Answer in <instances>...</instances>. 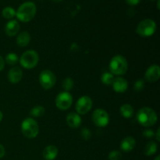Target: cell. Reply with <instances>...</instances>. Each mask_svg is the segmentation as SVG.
I'll list each match as a JSON object with an SVG mask.
<instances>
[{
	"instance_id": "cell-1",
	"label": "cell",
	"mask_w": 160,
	"mask_h": 160,
	"mask_svg": "<svg viewBox=\"0 0 160 160\" xmlns=\"http://www.w3.org/2000/svg\"><path fill=\"white\" fill-rule=\"evenodd\" d=\"M138 123L145 128L152 127L157 123L158 116L156 111L149 107H142L136 114Z\"/></svg>"
},
{
	"instance_id": "cell-2",
	"label": "cell",
	"mask_w": 160,
	"mask_h": 160,
	"mask_svg": "<svg viewBox=\"0 0 160 160\" xmlns=\"http://www.w3.org/2000/svg\"><path fill=\"white\" fill-rule=\"evenodd\" d=\"M36 12H37V8L35 4L32 2H26L20 5L16 12V16L20 21L27 23L31 21L35 17Z\"/></svg>"
},
{
	"instance_id": "cell-3",
	"label": "cell",
	"mask_w": 160,
	"mask_h": 160,
	"mask_svg": "<svg viewBox=\"0 0 160 160\" xmlns=\"http://www.w3.org/2000/svg\"><path fill=\"white\" fill-rule=\"evenodd\" d=\"M109 69L110 73L113 75L121 76V75L125 74L128 71V61L121 55H116L111 59L109 62Z\"/></svg>"
},
{
	"instance_id": "cell-4",
	"label": "cell",
	"mask_w": 160,
	"mask_h": 160,
	"mask_svg": "<svg viewBox=\"0 0 160 160\" xmlns=\"http://www.w3.org/2000/svg\"><path fill=\"white\" fill-rule=\"evenodd\" d=\"M21 132L25 138L29 139L35 138L39 133V126L34 118L27 117L21 123Z\"/></svg>"
},
{
	"instance_id": "cell-5",
	"label": "cell",
	"mask_w": 160,
	"mask_h": 160,
	"mask_svg": "<svg viewBox=\"0 0 160 160\" xmlns=\"http://www.w3.org/2000/svg\"><path fill=\"white\" fill-rule=\"evenodd\" d=\"M157 29L156 23L152 19L142 20L136 28V33L142 38H148L153 35Z\"/></svg>"
},
{
	"instance_id": "cell-6",
	"label": "cell",
	"mask_w": 160,
	"mask_h": 160,
	"mask_svg": "<svg viewBox=\"0 0 160 160\" xmlns=\"http://www.w3.org/2000/svg\"><path fill=\"white\" fill-rule=\"evenodd\" d=\"M20 63L27 70H31L38 65L39 61L38 53L34 50H28L24 52L20 58Z\"/></svg>"
},
{
	"instance_id": "cell-7",
	"label": "cell",
	"mask_w": 160,
	"mask_h": 160,
	"mask_svg": "<svg viewBox=\"0 0 160 160\" xmlns=\"http://www.w3.org/2000/svg\"><path fill=\"white\" fill-rule=\"evenodd\" d=\"M39 83L42 88L45 90L52 88L56 82V77L52 71L49 70H42L39 75Z\"/></svg>"
},
{
	"instance_id": "cell-8",
	"label": "cell",
	"mask_w": 160,
	"mask_h": 160,
	"mask_svg": "<svg viewBox=\"0 0 160 160\" xmlns=\"http://www.w3.org/2000/svg\"><path fill=\"white\" fill-rule=\"evenodd\" d=\"M56 107L60 110H67L70 109L73 103V96L68 92H62L58 94L55 100Z\"/></svg>"
},
{
	"instance_id": "cell-9",
	"label": "cell",
	"mask_w": 160,
	"mask_h": 160,
	"mask_svg": "<svg viewBox=\"0 0 160 160\" xmlns=\"http://www.w3.org/2000/svg\"><path fill=\"white\" fill-rule=\"evenodd\" d=\"M92 120L96 127L105 128L109 123V115L105 109H97L92 113Z\"/></svg>"
},
{
	"instance_id": "cell-10",
	"label": "cell",
	"mask_w": 160,
	"mask_h": 160,
	"mask_svg": "<svg viewBox=\"0 0 160 160\" xmlns=\"http://www.w3.org/2000/svg\"><path fill=\"white\" fill-rule=\"evenodd\" d=\"M92 106H93V102L91 97L88 95L81 96V98H78L76 102L75 106L76 112L79 115H84L92 109Z\"/></svg>"
},
{
	"instance_id": "cell-11",
	"label": "cell",
	"mask_w": 160,
	"mask_h": 160,
	"mask_svg": "<svg viewBox=\"0 0 160 160\" xmlns=\"http://www.w3.org/2000/svg\"><path fill=\"white\" fill-rule=\"evenodd\" d=\"M160 78V67L159 66L152 65L148 67L145 73V78L150 83L156 82Z\"/></svg>"
},
{
	"instance_id": "cell-12",
	"label": "cell",
	"mask_w": 160,
	"mask_h": 160,
	"mask_svg": "<svg viewBox=\"0 0 160 160\" xmlns=\"http://www.w3.org/2000/svg\"><path fill=\"white\" fill-rule=\"evenodd\" d=\"M7 78L8 81L12 84H17L23 78V71L18 67H12L8 72Z\"/></svg>"
},
{
	"instance_id": "cell-13",
	"label": "cell",
	"mask_w": 160,
	"mask_h": 160,
	"mask_svg": "<svg viewBox=\"0 0 160 160\" xmlns=\"http://www.w3.org/2000/svg\"><path fill=\"white\" fill-rule=\"evenodd\" d=\"M112 88L117 93H123L128 88V82L125 78L118 77L114 78V81L112 84Z\"/></svg>"
},
{
	"instance_id": "cell-14",
	"label": "cell",
	"mask_w": 160,
	"mask_h": 160,
	"mask_svg": "<svg viewBox=\"0 0 160 160\" xmlns=\"http://www.w3.org/2000/svg\"><path fill=\"white\" fill-rule=\"evenodd\" d=\"M20 26L16 20H10L5 26V33L9 37H14L18 34Z\"/></svg>"
},
{
	"instance_id": "cell-15",
	"label": "cell",
	"mask_w": 160,
	"mask_h": 160,
	"mask_svg": "<svg viewBox=\"0 0 160 160\" xmlns=\"http://www.w3.org/2000/svg\"><path fill=\"white\" fill-rule=\"evenodd\" d=\"M66 121H67V125L70 128L75 129V128H78L81 126V123H82V119L78 113L75 112H71L67 116Z\"/></svg>"
},
{
	"instance_id": "cell-16",
	"label": "cell",
	"mask_w": 160,
	"mask_h": 160,
	"mask_svg": "<svg viewBox=\"0 0 160 160\" xmlns=\"http://www.w3.org/2000/svg\"><path fill=\"white\" fill-rule=\"evenodd\" d=\"M136 146V140L131 136H128L124 138L120 142V148L121 151L124 152H131Z\"/></svg>"
},
{
	"instance_id": "cell-17",
	"label": "cell",
	"mask_w": 160,
	"mask_h": 160,
	"mask_svg": "<svg viewBox=\"0 0 160 160\" xmlns=\"http://www.w3.org/2000/svg\"><path fill=\"white\" fill-rule=\"evenodd\" d=\"M59 150L55 145H48L44 148L42 156L45 160H54L57 157Z\"/></svg>"
},
{
	"instance_id": "cell-18",
	"label": "cell",
	"mask_w": 160,
	"mask_h": 160,
	"mask_svg": "<svg viewBox=\"0 0 160 160\" xmlns=\"http://www.w3.org/2000/svg\"><path fill=\"white\" fill-rule=\"evenodd\" d=\"M16 42L17 45L21 48L28 46L31 42V34L28 31H22L17 35Z\"/></svg>"
},
{
	"instance_id": "cell-19",
	"label": "cell",
	"mask_w": 160,
	"mask_h": 160,
	"mask_svg": "<svg viewBox=\"0 0 160 160\" xmlns=\"http://www.w3.org/2000/svg\"><path fill=\"white\" fill-rule=\"evenodd\" d=\"M120 115L125 119H130L134 116V108L130 104H123L120 108Z\"/></svg>"
},
{
	"instance_id": "cell-20",
	"label": "cell",
	"mask_w": 160,
	"mask_h": 160,
	"mask_svg": "<svg viewBox=\"0 0 160 160\" xmlns=\"http://www.w3.org/2000/svg\"><path fill=\"white\" fill-rule=\"evenodd\" d=\"M158 145L155 142H149L146 144L144 148V153L147 156H152L155 155L157 152Z\"/></svg>"
},
{
	"instance_id": "cell-21",
	"label": "cell",
	"mask_w": 160,
	"mask_h": 160,
	"mask_svg": "<svg viewBox=\"0 0 160 160\" xmlns=\"http://www.w3.org/2000/svg\"><path fill=\"white\" fill-rule=\"evenodd\" d=\"M114 81V75L110 72H105L101 76V81L105 85H112Z\"/></svg>"
},
{
	"instance_id": "cell-22",
	"label": "cell",
	"mask_w": 160,
	"mask_h": 160,
	"mask_svg": "<svg viewBox=\"0 0 160 160\" xmlns=\"http://www.w3.org/2000/svg\"><path fill=\"white\" fill-rule=\"evenodd\" d=\"M45 109L42 106H35L31 109L30 114L32 117H40L44 115Z\"/></svg>"
},
{
	"instance_id": "cell-23",
	"label": "cell",
	"mask_w": 160,
	"mask_h": 160,
	"mask_svg": "<svg viewBox=\"0 0 160 160\" xmlns=\"http://www.w3.org/2000/svg\"><path fill=\"white\" fill-rule=\"evenodd\" d=\"M2 15L4 18L7 19V20H11L16 16V11L12 7L6 6L2 11Z\"/></svg>"
},
{
	"instance_id": "cell-24",
	"label": "cell",
	"mask_w": 160,
	"mask_h": 160,
	"mask_svg": "<svg viewBox=\"0 0 160 160\" xmlns=\"http://www.w3.org/2000/svg\"><path fill=\"white\" fill-rule=\"evenodd\" d=\"M18 60V56H17V55L14 52L8 53L6 56V58H5V62H6L8 65L10 66H13L15 65V64H17Z\"/></svg>"
},
{
	"instance_id": "cell-25",
	"label": "cell",
	"mask_w": 160,
	"mask_h": 160,
	"mask_svg": "<svg viewBox=\"0 0 160 160\" xmlns=\"http://www.w3.org/2000/svg\"><path fill=\"white\" fill-rule=\"evenodd\" d=\"M73 85H74V83L72 78H67L62 81V87L63 88L64 92H70L73 89Z\"/></svg>"
},
{
	"instance_id": "cell-26",
	"label": "cell",
	"mask_w": 160,
	"mask_h": 160,
	"mask_svg": "<svg viewBox=\"0 0 160 160\" xmlns=\"http://www.w3.org/2000/svg\"><path fill=\"white\" fill-rule=\"evenodd\" d=\"M108 159L109 160H120L122 159V153L117 150H113L109 153Z\"/></svg>"
},
{
	"instance_id": "cell-27",
	"label": "cell",
	"mask_w": 160,
	"mask_h": 160,
	"mask_svg": "<svg viewBox=\"0 0 160 160\" xmlns=\"http://www.w3.org/2000/svg\"><path fill=\"white\" fill-rule=\"evenodd\" d=\"M81 136L84 140H89L92 138V132H91L90 129H88L87 128H82L81 131Z\"/></svg>"
},
{
	"instance_id": "cell-28",
	"label": "cell",
	"mask_w": 160,
	"mask_h": 160,
	"mask_svg": "<svg viewBox=\"0 0 160 160\" xmlns=\"http://www.w3.org/2000/svg\"><path fill=\"white\" fill-rule=\"evenodd\" d=\"M144 88H145V81H144V80L138 79L135 83H134V89L136 92H141V91L143 90Z\"/></svg>"
},
{
	"instance_id": "cell-29",
	"label": "cell",
	"mask_w": 160,
	"mask_h": 160,
	"mask_svg": "<svg viewBox=\"0 0 160 160\" xmlns=\"http://www.w3.org/2000/svg\"><path fill=\"white\" fill-rule=\"evenodd\" d=\"M142 134H143V136L145 138H152L155 136L154 131L152 129H145L143 131V133H142Z\"/></svg>"
},
{
	"instance_id": "cell-30",
	"label": "cell",
	"mask_w": 160,
	"mask_h": 160,
	"mask_svg": "<svg viewBox=\"0 0 160 160\" xmlns=\"http://www.w3.org/2000/svg\"><path fill=\"white\" fill-rule=\"evenodd\" d=\"M127 4L130 5V6H136V5L139 4L142 0H125Z\"/></svg>"
},
{
	"instance_id": "cell-31",
	"label": "cell",
	"mask_w": 160,
	"mask_h": 160,
	"mask_svg": "<svg viewBox=\"0 0 160 160\" xmlns=\"http://www.w3.org/2000/svg\"><path fill=\"white\" fill-rule=\"evenodd\" d=\"M6 155V150H5L4 146L0 144V159L3 158Z\"/></svg>"
},
{
	"instance_id": "cell-32",
	"label": "cell",
	"mask_w": 160,
	"mask_h": 160,
	"mask_svg": "<svg viewBox=\"0 0 160 160\" xmlns=\"http://www.w3.org/2000/svg\"><path fill=\"white\" fill-rule=\"evenodd\" d=\"M5 67V60L1 56H0V71L3 70Z\"/></svg>"
},
{
	"instance_id": "cell-33",
	"label": "cell",
	"mask_w": 160,
	"mask_h": 160,
	"mask_svg": "<svg viewBox=\"0 0 160 160\" xmlns=\"http://www.w3.org/2000/svg\"><path fill=\"white\" fill-rule=\"evenodd\" d=\"M155 136H156V139L158 142H160V128H159L157 129V131H156V134H155Z\"/></svg>"
},
{
	"instance_id": "cell-34",
	"label": "cell",
	"mask_w": 160,
	"mask_h": 160,
	"mask_svg": "<svg viewBox=\"0 0 160 160\" xmlns=\"http://www.w3.org/2000/svg\"><path fill=\"white\" fill-rule=\"evenodd\" d=\"M2 119H3V114H2V112L1 111H0V122H1L2 120Z\"/></svg>"
},
{
	"instance_id": "cell-35",
	"label": "cell",
	"mask_w": 160,
	"mask_h": 160,
	"mask_svg": "<svg viewBox=\"0 0 160 160\" xmlns=\"http://www.w3.org/2000/svg\"><path fill=\"white\" fill-rule=\"evenodd\" d=\"M159 2H160V0H158V2H157V8H158V9H159Z\"/></svg>"
},
{
	"instance_id": "cell-36",
	"label": "cell",
	"mask_w": 160,
	"mask_h": 160,
	"mask_svg": "<svg viewBox=\"0 0 160 160\" xmlns=\"http://www.w3.org/2000/svg\"><path fill=\"white\" fill-rule=\"evenodd\" d=\"M53 2H62V0H52Z\"/></svg>"
},
{
	"instance_id": "cell-37",
	"label": "cell",
	"mask_w": 160,
	"mask_h": 160,
	"mask_svg": "<svg viewBox=\"0 0 160 160\" xmlns=\"http://www.w3.org/2000/svg\"><path fill=\"white\" fill-rule=\"evenodd\" d=\"M155 160H160V156H156V159H155Z\"/></svg>"
}]
</instances>
